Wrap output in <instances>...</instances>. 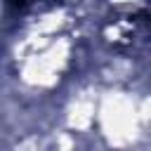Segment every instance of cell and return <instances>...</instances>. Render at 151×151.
Instances as JSON below:
<instances>
[{
    "instance_id": "6da1fadb",
    "label": "cell",
    "mask_w": 151,
    "mask_h": 151,
    "mask_svg": "<svg viewBox=\"0 0 151 151\" xmlns=\"http://www.w3.org/2000/svg\"><path fill=\"white\" fill-rule=\"evenodd\" d=\"M12 2H14L17 7H24V5H26V0H12Z\"/></svg>"
}]
</instances>
